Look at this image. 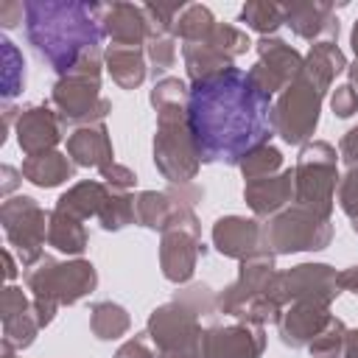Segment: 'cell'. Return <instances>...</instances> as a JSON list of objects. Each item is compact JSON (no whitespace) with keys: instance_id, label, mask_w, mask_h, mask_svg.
Listing matches in <instances>:
<instances>
[{"instance_id":"obj_1","label":"cell","mask_w":358,"mask_h":358,"mask_svg":"<svg viewBox=\"0 0 358 358\" xmlns=\"http://www.w3.org/2000/svg\"><path fill=\"white\" fill-rule=\"evenodd\" d=\"M271 95L257 90L238 67L193 81L187 92V126L201 162L241 165L274 134Z\"/></svg>"},{"instance_id":"obj_2","label":"cell","mask_w":358,"mask_h":358,"mask_svg":"<svg viewBox=\"0 0 358 358\" xmlns=\"http://www.w3.org/2000/svg\"><path fill=\"white\" fill-rule=\"evenodd\" d=\"M103 6L84 0H28L25 36L36 56L48 62L59 78L67 76L87 53L101 50Z\"/></svg>"},{"instance_id":"obj_3","label":"cell","mask_w":358,"mask_h":358,"mask_svg":"<svg viewBox=\"0 0 358 358\" xmlns=\"http://www.w3.org/2000/svg\"><path fill=\"white\" fill-rule=\"evenodd\" d=\"M218 294L204 282H190L171 302L148 313L145 333L157 358H204V336L218 316Z\"/></svg>"},{"instance_id":"obj_4","label":"cell","mask_w":358,"mask_h":358,"mask_svg":"<svg viewBox=\"0 0 358 358\" xmlns=\"http://www.w3.org/2000/svg\"><path fill=\"white\" fill-rule=\"evenodd\" d=\"M25 285L31 291L34 313L39 319V327H48L62 305H76L84 296H90L98 285V271L90 260H53L42 257L31 268H25Z\"/></svg>"},{"instance_id":"obj_5","label":"cell","mask_w":358,"mask_h":358,"mask_svg":"<svg viewBox=\"0 0 358 358\" xmlns=\"http://www.w3.org/2000/svg\"><path fill=\"white\" fill-rule=\"evenodd\" d=\"M101 67L103 53H87L67 76H62L50 90V106L56 109L62 126H95L112 112V101L101 95Z\"/></svg>"},{"instance_id":"obj_6","label":"cell","mask_w":358,"mask_h":358,"mask_svg":"<svg viewBox=\"0 0 358 358\" xmlns=\"http://www.w3.org/2000/svg\"><path fill=\"white\" fill-rule=\"evenodd\" d=\"M338 154L324 140H310L299 148L294 165V204L322 218L333 215L338 187Z\"/></svg>"},{"instance_id":"obj_7","label":"cell","mask_w":358,"mask_h":358,"mask_svg":"<svg viewBox=\"0 0 358 358\" xmlns=\"http://www.w3.org/2000/svg\"><path fill=\"white\" fill-rule=\"evenodd\" d=\"M154 165L171 185H190V179H196L201 159L187 126V106L157 109Z\"/></svg>"},{"instance_id":"obj_8","label":"cell","mask_w":358,"mask_h":358,"mask_svg":"<svg viewBox=\"0 0 358 358\" xmlns=\"http://www.w3.org/2000/svg\"><path fill=\"white\" fill-rule=\"evenodd\" d=\"M327 90L319 87L313 78L299 73L274 101L271 106V126L274 134L282 137L288 145H305L310 143L316 126H319V112Z\"/></svg>"},{"instance_id":"obj_9","label":"cell","mask_w":358,"mask_h":358,"mask_svg":"<svg viewBox=\"0 0 358 358\" xmlns=\"http://www.w3.org/2000/svg\"><path fill=\"white\" fill-rule=\"evenodd\" d=\"M330 241H333V218H322L296 204L266 218L263 224V243L271 255L322 252L330 246Z\"/></svg>"},{"instance_id":"obj_10","label":"cell","mask_w":358,"mask_h":358,"mask_svg":"<svg viewBox=\"0 0 358 358\" xmlns=\"http://www.w3.org/2000/svg\"><path fill=\"white\" fill-rule=\"evenodd\" d=\"M201 246V224L190 207H176L165 229L159 232V268L162 277L173 285H185L196 274Z\"/></svg>"},{"instance_id":"obj_11","label":"cell","mask_w":358,"mask_h":358,"mask_svg":"<svg viewBox=\"0 0 358 358\" xmlns=\"http://www.w3.org/2000/svg\"><path fill=\"white\" fill-rule=\"evenodd\" d=\"M48 221L50 213H45V207H39V201L31 196H14L3 201L0 224L8 238V246L17 249L22 268H31L45 257L42 246L48 241Z\"/></svg>"},{"instance_id":"obj_12","label":"cell","mask_w":358,"mask_h":358,"mask_svg":"<svg viewBox=\"0 0 358 358\" xmlns=\"http://www.w3.org/2000/svg\"><path fill=\"white\" fill-rule=\"evenodd\" d=\"M341 294L338 288V271L327 263H299L291 266L288 271H277L271 285H268V296L285 308L296 299H322V302H336V296Z\"/></svg>"},{"instance_id":"obj_13","label":"cell","mask_w":358,"mask_h":358,"mask_svg":"<svg viewBox=\"0 0 358 358\" xmlns=\"http://www.w3.org/2000/svg\"><path fill=\"white\" fill-rule=\"evenodd\" d=\"M255 48H257V62L246 70V76L266 95L282 92L302 73L305 56L296 48H291L288 42H282L277 36H260L255 42Z\"/></svg>"},{"instance_id":"obj_14","label":"cell","mask_w":358,"mask_h":358,"mask_svg":"<svg viewBox=\"0 0 358 358\" xmlns=\"http://www.w3.org/2000/svg\"><path fill=\"white\" fill-rule=\"evenodd\" d=\"M274 257H277V255H271V252H260V255H255V257L241 260L238 277H235L227 288L218 291V310L238 319L241 310H243L252 299L268 294V285H271V280H274V274H277Z\"/></svg>"},{"instance_id":"obj_15","label":"cell","mask_w":358,"mask_h":358,"mask_svg":"<svg viewBox=\"0 0 358 358\" xmlns=\"http://www.w3.org/2000/svg\"><path fill=\"white\" fill-rule=\"evenodd\" d=\"M62 129L64 126H62V120L50 103H31V106L20 109L17 120H14L17 143H20L25 157L56 151V145L62 140Z\"/></svg>"},{"instance_id":"obj_16","label":"cell","mask_w":358,"mask_h":358,"mask_svg":"<svg viewBox=\"0 0 358 358\" xmlns=\"http://www.w3.org/2000/svg\"><path fill=\"white\" fill-rule=\"evenodd\" d=\"M263 350L266 333L249 322L213 324L204 336V358H260Z\"/></svg>"},{"instance_id":"obj_17","label":"cell","mask_w":358,"mask_h":358,"mask_svg":"<svg viewBox=\"0 0 358 358\" xmlns=\"http://www.w3.org/2000/svg\"><path fill=\"white\" fill-rule=\"evenodd\" d=\"M213 246L218 255L232 260H246L260 252H268L263 243V224L246 215H221L213 224Z\"/></svg>"},{"instance_id":"obj_18","label":"cell","mask_w":358,"mask_h":358,"mask_svg":"<svg viewBox=\"0 0 358 358\" xmlns=\"http://www.w3.org/2000/svg\"><path fill=\"white\" fill-rule=\"evenodd\" d=\"M330 302H322V299H296L291 305L282 308V316L277 322V333H280V341L285 347H308L319 330L330 322Z\"/></svg>"},{"instance_id":"obj_19","label":"cell","mask_w":358,"mask_h":358,"mask_svg":"<svg viewBox=\"0 0 358 358\" xmlns=\"http://www.w3.org/2000/svg\"><path fill=\"white\" fill-rule=\"evenodd\" d=\"M285 25L308 42H336L338 39V17L333 3L327 0H296L282 6Z\"/></svg>"},{"instance_id":"obj_20","label":"cell","mask_w":358,"mask_h":358,"mask_svg":"<svg viewBox=\"0 0 358 358\" xmlns=\"http://www.w3.org/2000/svg\"><path fill=\"white\" fill-rule=\"evenodd\" d=\"M101 25H103V36H109V45H120V48H143L154 34L145 8L134 3L103 6Z\"/></svg>"},{"instance_id":"obj_21","label":"cell","mask_w":358,"mask_h":358,"mask_svg":"<svg viewBox=\"0 0 358 358\" xmlns=\"http://www.w3.org/2000/svg\"><path fill=\"white\" fill-rule=\"evenodd\" d=\"M243 201L257 218H271L294 204V168L243 185Z\"/></svg>"},{"instance_id":"obj_22","label":"cell","mask_w":358,"mask_h":358,"mask_svg":"<svg viewBox=\"0 0 358 358\" xmlns=\"http://www.w3.org/2000/svg\"><path fill=\"white\" fill-rule=\"evenodd\" d=\"M67 157L81 168H98V171L109 168L115 162V148H112L109 129L103 123L73 129L67 134Z\"/></svg>"},{"instance_id":"obj_23","label":"cell","mask_w":358,"mask_h":358,"mask_svg":"<svg viewBox=\"0 0 358 358\" xmlns=\"http://www.w3.org/2000/svg\"><path fill=\"white\" fill-rule=\"evenodd\" d=\"M103 64L112 76V81L120 87V90H137L145 76H148V67H145V50L143 48H120V45H109L103 50Z\"/></svg>"},{"instance_id":"obj_24","label":"cell","mask_w":358,"mask_h":358,"mask_svg":"<svg viewBox=\"0 0 358 358\" xmlns=\"http://www.w3.org/2000/svg\"><path fill=\"white\" fill-rule=\"evenodd\" d=\"M20 171L36 187H59L62 182L73 179L76 162L62 151H45V154H36V157H25Z\"/></svg>"},{"instance_id":"obj_25","label":"cell","mask_w":358,"mask_h":358,"mask_svg":"<svg viewBox=\"0 0 358 358\" xmlns=\"http://www.w3.org/2000/svg\"><path fill=\"white\" fill-rule=\"evenodd\" d=\"M109 196V185L98 182V179H87V182H78L73 185L67 193H62L56 199V207L53 210H62L78 221H87V218H98L103 201Z\"/></svg>"},{"instance_id":"obj_26","label":"cell","mask_w":358,"mask_h":358,"mask_svg":"<svg viewBox=\"0 0 358 358\" xmlns=\"http://www.w3.org/2000/svg\"><path fill=\"white\" fill-rule=\"evenodd\" d=\"M302 73L308 78H313L319 87L330 90L338 73H347V56L336 42H316L310 45V50L305 53V64Z\"/></svg>"},{"instance_id":"obj_27","label":"cell","mask_w":358,"mask_h":358,"mask_svg":"<svg viewBox=\"0 0 358 358\" xmlns=\"http://www.w3.org/2000/svg\"><path fill=\"white\" fill-rule=\"evenodd\" d=\"M87 229H84V221L62 213V210H50V221H48V243L56 249V252H64V255H73L78 257L84 249H87Z\"/></svg>"},{"instance_id":"obj_28","label":"cell","mask_w":358,"mask_h":358,"mask_svg":"<svg viewBox=\"0 0 358 358\" xmlns=\"http://www.w3.org/2000/svg\"><path fill=\"white\" fill-rule=\"evenodd\" d=\"M131 327V316L123 305L112 302V299H103V302H95L90 308V330L95 338L101 341H115L120 336H126Z\"/></svg>"},{"instance_id":"obj_29","label":"cell","mask_w":358,"mask_h":358,"mask_svg":"<svg viewBox=\"0 0 358 358\" xmlns=\"http://www.w3.org/2000/svg\"><path fill=\"white\" fill-rule=\"evenodd\" d=\"M173 213H176V204L165 190H143L134 196V215H137V224L145 229L162 232Z\"/></svg>"},{"instance_id":"obj_30","label":"cell","mask_w":358,"mask_h":358,"mask_svg":"<svg viewBox=\"0 0 358 358\" xmlns=\"http://www.w3.org/2000/svg\"><path fill=\"white\" fill-rule=\"evenodd\" d=\"M215 25L218 22H215V17H213V11L207 6L187 3L185 11L179 14L176 25H173V36L182 39V45H196V42H204L213 34Z\"/></svg>"},{"instance_id":"obj_31","label":"cell","mask_w":358,"mask_h":358,"mask_svg":"<svg viewBox=\"0 0 358 358\" xmlns=\"http://www.w3.org/2000/svg\"><path fill=\"white\" fill-rule=\"evenodd\" d=\"M238 20L263 36H274V31L280 25H285V8L280 3H268V0H249V3H243Z\"/></svg>"},{"instance_id":"obj_32","label":"cell","mask_w":358,"mask_h":358,"mask_svg":"<svg viewBox=\"0 0 358 358\" xmlns=\"http://www.w3.org/2000/svg\"><path fill=\"white\" fill-rule=\"evenodd\" d=\"M98 224L103 232H120L126 229L129 224H137V215H134V196L131 193H123V190H112L109 187V196L98 213Z\"/></svg>"},{"instance_id":"obj_33","label":"cell","mask_w":358,"mask_h":358,"mask_svg":"<svg viewBox=\"0 0 358 358\" xmlns=\"http://www.w3.org/2000/svg\"><path fill=\"white\" fill-rule=\"evenodd\" d=\"M3 322V347L6 350H25L34 344L36 333H39V319L34 313V305L11 313V316H0Z\"/></svg>"},{"instance_id":"obj_34","label":"cell","mask_w":358,"mask_h":358,"mask_svg":"<svg viewBox=\"0 0 358 358\" xmlns=\"http://www.w3.org/2000/svg\"><path fill=\"white\" fill-rule=\"evenodd\" d=\"M238 168H241V173H243V179H246V182L274 176V173H280V168H282V151H280L277 145L266 143V145H260V148L249 151V154L241 159V165H238Z\"/></svg>"},{"instance_id":"obj_35","label":"cell","mask_w":358,"mask_h":358,"mask_svg":"<svg viewBox=\"0 0 358 358\" xmlns=\"http://www.w3.org/2000/svg\"><path fill=\"white\" fill-rule=\"evenodd\" d=\"M3 98L11 101L25 87V62L11 39H3Z\"/></svg>"},{"instance_id":"obj_36","label":"cell","mask_w":358,"mask_h":358,"mask_svg":"<svg viewBox=\"0 0 358 358\" xmlns=\"http://www.w3.org/2000/svg\"><path fill=\"white\" fill-rule=\"evenodd\" d=\"M344 336H347V324L338 319V316H330V322L319 330V336L308 344V352L313 358H336L341 344H344Z\"/></svg>"},{"instance_id":"obj_37","label":"cell","mask_w":358,"mask_h":358,"mask_svg":"<svg viewBox=\"0 0 358 358\" xmlns=\"http://www.w3.org/2000/svg\"><path fill=\"white\" fill-rule=\"evenodd\" d=\"M204 42H210L213 48H218L227 59H238L241 53H246L249 50V36L241 31V28H235V25H229V22H218L215 28H213V34L204 39Z\"/></svg>"},{"instance_id":"obj_38","label":"cell","mask_w":358,"mask_h":358,"mask_svg":"<svg viewBox=\"0 0 358 358\" xmlns=\"http://www.w3.org/2000/svg\"><path fill=\"white\" fill-rule=\"evenodd\" d=\"M145 59L151 62L154 76H162L176 64V36L173 34H151L145 42Z\"/></svg>"},{"instance_id":"obj_39","label":"cell","mask_w":358,"mask_h":358,"mask_svg":"<svg viewBox=\"0 0 358 358\" xmlns=\"http://www.w3.org/2000/svg\"><path fill=\"white\" fill-rule=\"evenodd\" d=\"M187 92L190 87L182 81V78H173V76H165L154 84L151 90V106L154 109H165V106H187Z\"/></svg>"},{"instance_id":"obj_40","label":"cell","mask_w":358,"mask_h":358,"mask_svg":"<svg viewBox=\"0 0 358 358\" xmlns=\"http://www.w3.org/2000/svg\"><path fill=\"white\" fill-rule=\"evenodd\" d=\"M185 0H176V3H145V17L151 22V31L154 34H173V25L179 20V14L185 11Z\"/></svg>"},{"instance_id":"obj_41","label":"cell","mask_w":358,"mask_h":358,"mask_svg":"<svg viewBox=\"0 0 358 358\" xmlns=\"http://www.w3.org/2000/svg\"><path fill=\"white\" fill-rule=\"evenodd\" d=\"M336 199H338L341 213L350 221H358V168H347V173L338 179Z\"/></svg>"},{"instance_id":"obj_42","label":"cell","mask_w":358,"mask_h":358,"mask_svg":"<svg viewBox=\"0 0 358 358\" xmlns=\"http://www.w3.org/2000/svg\"><path fill=\"white\" fill-rule=\"evenodd\" d=\"M98 173H101V182L109 185L112 190L129 193V190L137 185V173H134L131 168H126V165H117V162H112L109 168H103V171H98Z\"/></svg>"},{"instance_id":"obj_43","label":"cell","mask_w":358,"mask_h":358,"mask_svg":"<svg viewBox=\"0 0 358 358\" xmlns=\"http://www.w3.org/2000/svg\"><path fill=\"white\" fill-rule=\"evenodd\" d=\"M330 109H333V115H338V117H350V115L358 112V92L352 90L350 81H347V84H338V87L333 90V95H330Z\"/></svg>"},{"instance_id":"obj_44","label":"cell","mask_w":358,"mask_h":358,"mask_svg":"<svg viewBox=\"0 0 358 358\" xmlns=\"http://www.w3.org/2000/svg\"><path fill=\"white\" fill-rule=\"evenodd\" d=\"M112 358H157V352L148 347V333H134L129 341L117 347Z\"/></svg>"},{"instance_id":"obj_45","label":"cell","mask_w":358,"mask_h":358,"mask_svg":"<svg viewBox=\"0 0 358 358\" xmlns=\"http://www.w3.org/2000/svg\"><path fill=\"white\" fill-rule=\"evenodd\" d=\"M338 157L344 159L347 168H358V126H352L341 143H338Z\"/></svg>"},{"instance_id":"obj_46","label":"cell","mask_w":358,"mask_h":358,"mask_svg":"<svg viewBox=\"0 0 358 358\" xmlns=\"http://www.w3.org/2000/svg\"><path fill=\"white\" fill-rule=\"evenodd\" d=\"M22 14H25V3H17V0L0 3V25H3V28L20 25V22H22Z\"/></svg>"},{"instance_id":"obj_47","label":"cell","mask_w":358,"mask_h":358,"mask_svg":"<svg viewBox=\"0 0 358 358\" xmlns=\"http://www.w3.org/2000/svg\"><path fill=\"white\" fill-rule=\"evenodd\" d=\"M0 176H3V185H0V190H3V196H8L17 185H20V176H22V171H17V168H11V165H3L0 168Z\"/></svg>"},{"instance_id":"obj_48","label":"cell","mask_w":358,"mask_h":358,"mask_svg":"<svg viewBox=\"0 0 358 358\" xmlns=\"http://www.w3.org/2000/svg\"><path fill=\"white\" fill-rule=\"evenodd\" d=\"M338 288L358 294V263L350 266V268H344V271H338Z\"/></svg>"},{"instance_id":"obj_49","label":"cell","mask_w":358,"mask_h":358,"mask_svg":"<svg viewBox=\"0 0 358 358\" xmlns=\"http://www.w3.org/2000/svg\"><path fill=\"white\" fill-rule=\"evenodd\" d=\"M336 358H358V327L347 330L344 344H341V350H338V355H336Z\"/></svg>"},{"instance_id":"obj_50","label":"cell","mask_w":358,"mask_h":358,"mask_svg":"<svg viewBox=\"0 0 358 358\" xmlns=\"http://www.w3.org/2000/svg\"><path fill=\"white\" fill-rule=\"evenodd\" d=\"M3 260H6V280L11 282V280L17 277V263H14V257H11V252H8V249L3 252Z\"/></svg>"},{"instance_id":"obj_51","label":"cell","mask_w":358,"mask_h":358,"mask_svg":"<svg viewBox=\"0 0 358 358\" xmlns=\"http://www.w3.org/2000/svg\"><path fill=\"white\" fill-rule=\"evenodd\" d=\"M347 76H350V84H352V90L358 92V59H355L352 64H347Z\"/></svg>"},{"instance_id":"obj_52","label":"cell","mask_w":358,"mask_h":358,"mask_svg":"<svg viewBox=\"0 0 358 358\" xmlns=\"http://www.w3.org/2000/svg\"><path fill=\"white\" fill-rule=\"evenodd\" d=\"M350 45H352V53H355V59H358V20H355V25H352V34H350Z\"/></svg>"},{"instance_id":"obj_53","label":"cell","mask_w":358,"mask_h":358,"mask_svg":"<svg viewBox=\"0 0 358 358\" xmlns=\"http://www.w3.org/2000/svg\"><path fill=\"white\" fill-rule=\"evenodd\" d=\"M0 358H17V355H14V350H6V347H3V352H0Z\"/></svg>"},{"instance_id":"obj_54","label":"cell","mask_w":358,"mask_h":358,"mask_svg":"<svg viewBox=\"0 0 358 358\" xmlns=\"http://www.w3.org/2000/svg\"><path fill=\"white\" fill-rule=\"evenodd\" d=\"M352 229H355V235H358V221H352Z\"/></svg>"}]
</instances>
